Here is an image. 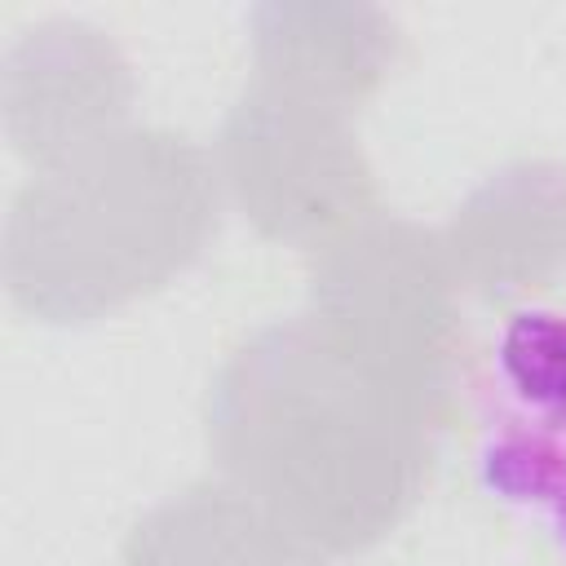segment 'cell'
<instances>
[{"label":"cell","instance_id":"6da1fadb","mask_svg":"<svg viewBox=\"0 0 566 566\" xmlns=\"http://www.w3.org/2000/svg\"><path fill=\"white\" fill-rule=\"evenodd\" d=\"M473 469L566 557V305L531 301L495 327L473 385Z\"/></svg>","mask_w":566,"mask_h":566}]
</instances>
